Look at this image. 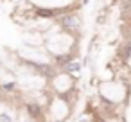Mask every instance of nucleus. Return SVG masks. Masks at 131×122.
<instances>
[{"mask_svg": "<svg viewBox=\"0 0 131 122\" xmlns=\"http://www.w3.org/2000/svg\"><path fill=\"white\" fill-rule=\"evenodd\" d=\"M115 58L120 59L124 65H129L131 61V40H124L120 38L115 45Z\"/></svg>", "mask_w": 131, "mask_h": 122, "instance_id": "nucleus-1", "label": "nucleus"}, {"mask_svg": "<svg viewBox=\"0 0 131 122\" xmlns=\"http://www.w3.org/2000/svg\"><path fill=\"white\" fill-rule=\"evenodd\" d=\"M59 9H54V7H34V15L36 18H41V20H54L58 16Z\"/></svg>", "mask_w": 131, "mask_h": 122, "instance_id": "nucleus-2", "label": "nucleus"}, {"mask_svg": "<svg viewBox=\"0 0 131 122\" xmlns=\"http://www.w3.org/2000/svg\"><path fill=\"white\" fill-rule=\"evenodd\" d=\"M27 113L32 117V118H36V120H41L43 118V109H41V104H38V102H27Z\"/></svg>", "mask_w": 131, "mask_h": 122, "instance_id": "nucleus-3", "label": "nucleus"}, {"mask_svg": "<svg viewBox=\"0 0 131 122\" xmlns=\"http://www.w3.org/2000/svg\"><path fill=\"white\" fill-rule=\"evenodd\" d=\"M61 70L75 77V75H79V72H81V63H79V59H72V61H68L65 66H61Z\"/></svg>", "mask_w": 131, "mask_h": 122, "instance_id": "nucleus-4", "label": "nucleus"}, {"mask_svg": "<svg viewBox=\"0 0 131 122\" xmlns=\"http://www.w3.org/2000/svg\"><path fill=\"white\" fill-rule=\"evenodd\" d=\"M2 88H4L6 92H15V88H16V84H15V83H6V84H4Z\"/></svg>", "mask_w": 131, "mask_h": 122, "instance_id": "nucleus-5", "label": "nucleus"}, {"mask_svg": "<svg viewBox=\"0 0 131 122\" xmlns=\"http://www.w3.org/2000/svg\"><path fill=\"white\" fill-rule=\"evenodd\" d=\"M129 86H131V75H129Z\"/></svg>", "mask_w": 131, "mask_h": 122, "instance_id": "nucleus-6", "label": "nucleus"}, {"mask_svg": "<svg viewBox=\"0 0 131 122\" xmlns=\"http://www.w3.org/2000/svg\"><path fill=\"white\" fill-rule=\"evenodd\" d=\"M0 90H2V86H0Z\"/></svg>", "mask_w": 131, "mask_h": 122, "instance_id": "nucleus-7", "label": "nucleus"}]
</instances>
